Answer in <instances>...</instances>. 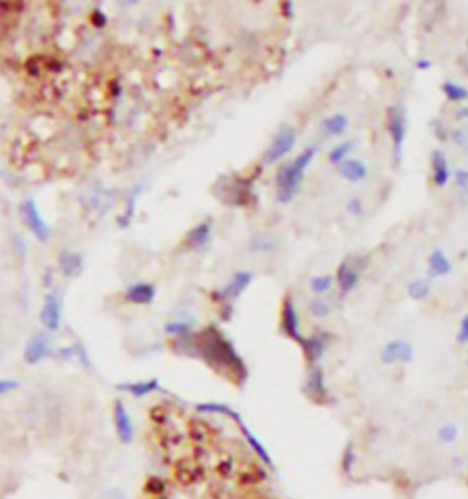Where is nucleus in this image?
<instances>
[{
  "mask_svg": "<svg viewBox=\"0 0 468 499\" xmlns=\"http://www.w3.org/2000/svg\"><path fill=\"white\" fill-rule=\"evenodd\" d=\"M194 358L207 364L214 373L243 386L249 379V368L230 336L218 324H209L194 333Z\"/></svg>",
  "mask_w": 468,
  "mask_h": 499,
  "instance_id": "nucleus-1",
  "label": "nucleus"
},
{
  "mask_svg": "<svg viewBox=\"0 0 468 499\" xmlns=\"http://www.w3.org/2000/svg\"><path fill=\"white\" fill-rule=\"evenodd\" d=\"M315 155H317V146H308L304 152L279 168L276 172V201L279 204L287 205L296 198L304 183L305 170L313 163Z\"/></svg>",
  "mask_w": 468,
  "mask_h": 499,
  "instance_id": "nucleus-2",
  "label": "nucleus"
},
{
  "mask_svg": "<svg viewBox=\"0 0 468 499\" xmlns=\"http://www.w3.org/2000/svg\"><path fill=\"white\" fill-rule=\"evenodd\" d=\"M212 194L229 207H247L255 199L252 180L240 174H227L218 177V182L212 185Z\"/></svg>",
  "mask_w": 468,
  "mask_h": 499,
  "instance_id": "nucleus-3",
  "label": "nucleus"
},
{
  "mask_svg": "<svg viewBox=\"0 0 468 499\" xmlns=\"http://www.w3.org/2000/svg\"><path fill=\"white\" fill-rule=\"evenodd\" d=\"M364 274V260L361 257H348L340 262L335 273V288L340 298L357 291Z\"/></svg>",
  "mask_w": 468,
  "mask_h": 499,
  "instance_id": "nucleus-4",
  "label": "nucleus"
},
{
  "mask_svg": "<svg viewBox=\"0 0 468 499\" xmlns=\"http://www.w3.org/2000/svg\"><path fill=\"white\" fill-rule=\"evenodd\" d=\"M302 392L315 404H327V402L332 401V392H329V386H327L326 371H324L320 364L308 366Z\"/></svg>",
  "mask_w": 468,
  "mask_h": 499,
  "instance_id": "nucleus-5",
  "label": "nucleus"
},
{
  "mask_svg": "<svg viewBox=\"0 0 468 499\" xmlns=\"http://www.w3.org/2000/svg\"><path fill=\"white\" fill-rule=\"evenodd\" d=\"M252 280H255V273H252V271H245V269L236 271L223 288L211 293V298L214 302H218V304L229 305L230 302L238 300L240 296L251 288Z\"/></svg>",
  "mask_w": 468,
  "mask_h": 499,
  "instance_id": "nucleus-6",
  "label": "nucleus"
},
{
  "mask_svg": "<svg viewBox=\"0 0 468 499\" xmlns=\"http://www.w3.org/2000/svg\"><path fill=\"white\" fill-rule=\"evenodd\" d=\"M332 344H333V335L329 331H326V329H320V331L304 335L302 336V341L298 342L308 366L320 364V360H322L324 355L327 353V349H329V346Z\"/></svg>",
  "mask_w": 468,
  "mask_h": 499,
  "instance_id": "nucleus-7",
  "label": "nucleus"
},
{
  "mask_svg": "<svg viewBox=\"0 0 468 499\" xmlns=\"http://www.w3.org/2000/svg\"><path fill=\"white\" fill-rule=\"evenodd\" d=\"M280 331L283 336H287L289 341L298 342L302 341V318L298 313L295 300L291 295H286L280 305Z\"/></svg>",
  "mask_w": 468,
  "mask_h": 499,
  "instance_id": "nucleus-8",
  "label": "nucleus"
},
{
  "mask_svg": "<svg viewBox=\"0 0 468 499\" xmlns=\"http://www.w3.org/2000/svg\"><path fill=\"white\" fill-rule=\"evenodd\" d=\"M386 127H388L390 139H392L393 159L399 161L408 136V119L404 110L399 108V106H392L388 110V117H386Z\"/></svg>",
  "mask_w": 468,
  "mask_h": 499,
  "instance_id": "nucleus-9",
  "label": "nucleus"
},
{
  "mask_svg": "<svg viewBox=\"0 0 468 499\" xmlns=\"http://www.w3.org/2000/svg\"><path fill=\"white\" fill-rule=\"evenodd\" d=\"M296 143V132L293 127L286 124L279 132L274 134V137L271 139L267 151L264 152V165H274L282 161L289 152L293 151V146Z\"/></svg>",
  "mask_w": 468,
  "mask_h": 499,
  "instance_id": "nucleus-10",
  "label": "nucleus"
},
{
  "mask_svg": "<svg viewBox=\"0 0 468 499\" xmlns=\"http://www.w3.org/2000/svg\"><path fill=\"white\" fill-rule=\"evenodd\" d=\"M40 326L48 333H57L62 326V296L59 289L46 293L39 313Z\"/></svg>",
  "mask_w": 468,
  "mask_h": 499,
  "instance_id": "nucleus-11",
  "label": "nucleus"
},
{
  "mask_svg": "<svg viewBox=\"0 0 468 499\" xmlns=\"http://www.w3.org/2000/svg\"><path fill=\"white\" fill-rule=\"evenodd\" d=\"M53 357V341L49 333L46 331H35L28 339L26 346H24L23 358L28 366H37L46 358Z\"/></svg>",
  "mask_w": 468,
  "mask_h": 499,
  "instance_id": "nucleus-12",
  "label": "nucleus"
},
{
  "mask_svg": "<svg viewBox=\"0 0 468 499\" xmlns=\"http://www.w3.org/2000/svg\"><path fill=\"white\" fill-rule=\"evenodd\" d=\"M21 216H23L24 223H26V227L30 229V233L33 236H35L39 242L46 243L49 240V236H52V229H49V225L46 223V220L42 218V214H40L39 207H37L35 199H24L23 204H21Z\"/></svg>",
  "mask_w": 468,
  "mask_h": 499,
  "instance_id": "nucleus-13",
  "label": "nucleus"
},
{
  "mask_svg": "<svg viewBox=\"0 0 468 499\" xmlns=\"http://www.w3.org/2000/svg\"><path fill=\"white\" fill-rule=\"evenodd\" d=\"M112 417H114V426L117 439L121 445H130L136 439V428H134V421L130 417V411L121 399L114 402L112 408Z\"/></svg>",
  "mask_w": 468,
  "mask_h": 499,
  "instance_id": "nucleus-14",
  "label": "nucleus"
},
{
  "mask_svg": "<svg viewBox=\"0 0 468 499\" xmlns=\"http://www.w3.org/2000/svg\"><path fill=\"white\" fill-rule=\"evenodd\" d=\"M414 360V346L411 342L402 341H390L380 349V363L386 366H395V364H408Z\"/></svg>",
  "mask_w": 468,
  "mask_h": 499,
  "instance_id": "nucleus-15",
  "label": "nucleus"
},
{
  "mask_svg": "<svg viewBox=\"0 0 468 499\" xmlns=\"http://www.w3.org/2000/svg\"><path fill=\"white\" fill-rule=\"evenodd\" d=\"M212 238V223L211 220L199 221L196 223L192 229H189V233L183 238V249L185 251H204L209 247Z\"/></svg>",
  "mask_w": 468,
  "mask_h": 499,
  "instance_id": "nucleus-16",
  "label": "nucleus"
},
{
  "mask_svg": "<svg viewBox=\"0 0 468 499\" xmlns=\"http://www.w3.org/2000/svg\"><path fill=\"white\" fill-rule=\"evenodd\" d=\"M158 288L151 282H136L130 283L124 289V300L134 305H151L156 300Z\"/></svg>",
  "mask_w": 468,
  "mask_h": 499,
  "instance_id": "nucleus-17",
  "label": "nucleus"
},
{
  "mask_svg": "<svg viewBox=\"0 0 468 499\" xmlns=\"http://www.w3.org/2000/svg\"><path fill=\"white\" fill-rule=\"evenodd\" d=\"M83 265H84V260L81 252L70 251V249H64V251L59 252L57 269L64 278L68 280L77 278V276L83 273Z\"/></svg>",
  "mask_w": 468,
  "mask_h": 499,
  "instance_id": "nucleus-18",
  "label": "nucleus"
},
{
  "mask_svg": "<svg viewBox=\"0 0 468 499\" xmlns=\"http://www.w3.org/2000/svg\"><path fill=\"white\" fill-rule=\"evenodd\" d=\"M454 269L450 258L446 257L445 251L441 249H433L430 252L428 262H426V276L428 278H443V276H448Z\"/></svg>",
  "mask_w": 468,
  "mask_h": 499,
  "instance_id": "nucleus-19",
  "label": "nucleus"
},
{
  "mask_svg": "<svg viewBox=\"0 0 468 499\" xmlns=\"http://www.w3.org/2000/svg\"><path fill=\"white\" fill-rule=\"evenodd\" d=\"M337 172L349 183H363L368 177V167L361 159L348 158L342 163L337 165Z\"/></svg>",
  "mask_w": 468,
  "mask_h": 499,
  "instance_id": "nucleus-20",
  "label": "nucleus"
},
{
  "mask_svg": "<svg viewBox=\"0 0 468 499\" xmlns=\"http://www.w3.org/2000/svg\"><path fill=\"white\" fill-rule=\"evenodd\" d=\"M240 426V432H242V435L245 438V442L249 445V448H251L252 452H255V455H257V459H260L262 463L265 464V466H269V469H273V457H271L269 450L265 448L264 442L260 441V439L255 435V433L251 432V428H247L245 426V423L243 421H240V423H236Z\"/></svg>",
  "mask_w": 468,
  "mask_h": 499,
  "instance_id": "nucleus-21",
  "label": "nucleus"
},
{
  "mask_svg": "<svg viewBox=\"0 0 468 499\" xmlns=\"http://www.w3.org/2000/svg\"><path fill=\"white\" fill-rule=\"evenodd\" d=\"M432 180L435 187H445L452 180L450 165L443 151L432 152Z\"/></svg>",
  "mask_w": 468,
  "mask_h": 499,
  "instance_id": "nucleus-22",
  "label": "nucleus"
},
{
  "mask_svg": "<svg viewBox=\"0 0 468 499\" xmlns=\"http://www.w3.org/2000/svg\"><path fill=\"white\" fill-rule=\"evenodd\" d=\"M117 389L124 392V394L132 395L134 399H143L148 397L154 392H159L161 386H159L158 379H148V380H137V382H124V384L117 386Z\"/></svg>",
  "mask_w": 468,
  "mask_h": 499,
  "instance_id": "nucleus-23",
  "label": "nucleus"
},
{
  "mask_svg": "<svg viewBox=\"0 0 468 499\" xmlns=\"http://www.w3.org/2000/svg\"><path fill=\"white\" fill-rule=\"evenodd\" d=\"M196 411L198 413H204V416H221V417H229L234 423H240L242 417L234 408H230L226 402H216V401H207V402H199L196 404Z\"/></svg>",
  "mask_w": 468,
  "mask_h": 499,
  "instance_id": "nucleus-24",
  "label": "nucleus"
},
{
  "mask_svg": "<svg viewBox=\"0 0 468 499\" xmlns=\"http://www.w3.org/2000/svg\"><path fill=\"white\" fill-rule=\"evenodd\" d=\"M443 11H445V2L443 0H424L421 4V24L423 28L430 30L441 20Z\"/></svg>",
  "mask_w": 468,
  "mask_h": 499,
  "instance_id": "nucleus-25",
  "label": "nucleus"
},
{
  "mask_svg": "<svg viewBox=\"0 0 468 499\" xmlns=\"http://www.w3.org/2000/svg\"><path fill=\"white\" fill-rule=\"evenodd\" d=\"M432 289H433L432 278H428V276H417V278L408 282L406 295L410 296L414 302H424L430 298Z\"/></svg>",
  "mask_w": 468,
  "mask_h": 499,
  "instance_id": "nucleus-26",
  "label": "nucleus"
},
{
  "mask_svg": "<svg viewBox=\"0 0 468 499\" xmlns=\"http://www.w3.org/2000/svg\"><path fill=\"white\" fill-rule=\"evenodd\" d=\"M194 318H176V320L165 324L163 331L165 335L172 336V339H185V336L194 335Z\"/></svg>",
  "mask_w": 468,
  "mask_h": 499,
  "instance_id": "nucleus-27",
  "label": "nucleus"
},
{
  "mask_svg": "<svg viewBox=\"0 0 468 499\" xmlns=\"http://www.w3.org/2000/svg\"><path fill=\"white\" fill-rule=\"evenodd\" d=\"M141 185H136L134 189H130V192L124 198V209L121 212V216L117 218V225L121 229H127V227L132 223L134 216H136V207H137V199H139V194H141Z\"/></svg>",
  "mask_w": 468,
  "mask_h": 499,
  "instance_id": "nucleus-28",
  "label": "nucleus"
},
{
  "mask_svg": "<svg viewBox=\"0 0 468 499\" xmlns=\"http://www.w3.org/2000/svg\"><path fill=\"white\" fill-rule=\"evenodd\" d=\"M333 313V302L329 296H313L308 302V315L313 320H326Z\"/></svg>",
  "mask_w": 468,
  "mask_h": 499,
  "instance_id": "nucleus-29",
  "label": "nucleus"
},
{
  "mask_svg": "<svg viewBox=\"0 0 468 499\" xmlns=\"http://www.w3.org/2000/svg\"><path fill=\"white\" fill-rule=\"evenodd\" d=\"M348 115L339 112V114H333L329 115V117H326V119L322 121V124H320V129H322V132L326 134L327 137H339L348 130Z\"/></svg>",
  "mask_w": 468,
  "mask_h": 499,
  "instance_id": "nucleus-30",
  "label": "nucleus"
},
{
  "mask_svg": "<svg viewBox=\"0 0 468 499\" xmlns=\"http://www.w3.org/2000/svg\"><path fill=\"white\" fill-rule=\"evenodd\" d=\"M310 291L313 296H329V293L335 289V276L332 274H317L310 280Z\"/></svg>",
  "mask_w": 468,
  "mask_h": 499,
  "instance_id": "nucleus-31",
  "label": "nucleus"
},
{
  "mask_svg": "<svg viewBox=\"0 0 468 499\" xmlns=\"http://www.w3.org/2000/svg\"><path fill=\"white\" fill-rule=\"evenodd\" d=\"M443 95L450 102H467L468 101V88L463 84L454 83V81H445L441 86Z\"/></svg>",
  "mask_w": 468,
  "mask_h": 499,
  "instance_id": "nucleus-32",
  "label": "nucleus"
},
{
  "mask_svg": "<svg viewBox=\"0 0 468 499\" xmlns=\"http://www.w3.org/2000/svg\"><path fill=\"white\" fill-rule=\"evenodd\" d=\"M276 247H279V242L271 235H257L252 236L251 242H249V249H251L252 252H258V254L273 252Z\"/></svg>",
  "mask_w": 468,
  "mask_h": 499,
  "instance_id": "nucleus-33",
  "label": "nucleus"
},
{
  "mask_svg": "<svg viewBox=\"0 0 468 499\" xmlns=\"http://www.w3.org/2000/svg\"><path fill=\"white\" fill-rule=\"evenodd\" d=\"M353 148H355V141L337 143V145L333 146L332 151H329V154H327V159H329V163H333V165L342 163L344 159L349 158V154L353 152Z\"/></svg>",
  "mask_w": 468,
  "mask_h": 499,
  "instance_id": "nucleus-34",
  "label": "nucleus"
},
{
  "mask_svg": "<svg viewBox=\"0 0 468 499\" xmlns=\"http://www.w3.org/2000/svg\"><path fill=\"white\" fill-rule=\"evenodd\" d=\"M357 463V450H355L353 441H349L344 447V452H342V459H340V469L346 476L353 472V466Z\"/></svg>",
  "mask_w": 468,
  "mask_h": 499,
  "instance_id": "nucleus-35",
  "label": "nucleus"
},
{
  "mask_svg": "<svg viewBox=\"0 0 468 499\" xmlns=\"http://www.w3.org/2000/svg\"><path fill=\"white\" fill-rule=\"evenodd\" d=\"M460 438V428L452 423L443 424L441 428L438 430V441L441 442L443 447H448V445H454Z\"/></svg>",
  "mask_w": 468,
  "mask_h": 499,
  "instance_id": "nucleus-36",
  "label": "nucleus"
},
{
  "mask_svg": "<svg viewBox=\"0 0 468 499\" xmlns=\"http://www.w3.org/2000/svg\"><path fill=\"white\" fill-rule=\"evenodd\" d=\"M74 348H76V360L84 368V370H92V357H90L88 349L81 341L74 342Z\"/></svg>",
  "mask_w": 468,
  "mask_h": 499,
  "instance_id": "nucleus-37",
  "label": "nucleus"
},
{
  "mask_svg": "<svg viewBox=\"0 0 468 499\" xmlns=\"http://www.w3.org/2000/svg\"><path fill=\"white\" fill-rule=\"evenodd\" d=\"M90 23H92L93 28H98V30H105V28L108 26V15H106L101 8H93L92 13H90Z\"/></svg>",
  "mask_w": 468,
  "mask_h": 499,
  "instance_id": "nucleus-38",
  "label": "nucleus"
},
{
  "mask_svg": "<svg viewBox=\"0 0 468 499\" xmlns=\"http://www.w3.org/2000/svg\"><path fill=\"white\" fill-rule=\"evenodd\" d=\"M17 389H21V382L17 379H9V377H2L0 379V397L13 394Z\"/></svg>",
  "mask_w": 468,
  "mask_h": 499,
  "instance_id": "nucleus-39",
  "label": "nucleus"
},
{
  "mask_svg": "<svg viewBox=\"0 0 468 499\" xmlns=\"http://www.w3.org/2000/svg\"><path fill=\"white\" fill-rule=\"evenodd\" d=\"M450 137H452V141L460 146L461 151L468 152V130L454 129V130H450Z\"/></svg>",
  "mask_w": 468,
  "mask_h": 499,
  "instance_id": "nucleus-40",
  "label": "nucleus"
},
{
  "mask_svg": "<svg viewBox=\"0 0 468 499\" xmlns=\"http://www.w3.org/2000/svg\"><path fill=\"white\" fill-rule=\"evenodd\" d=\"M454 183L455 187L461 190V192H464V194H468V170L467 168H457V170H454Z\"/></svg>",
  "mask_w": 468,
  "mask_h": 499,
  "instance_id": "nucleus-41",
  "label": "nucleus"
},
{
  "mask_svg": "<svg viewBox=\"0 0 468 499\" xmlns=\"http://www.w3.org/2000/svg\"><path fill=\"white\" fill-rule=\"evenodd\" d=\"M165 488H167V485H165V481L161 479V477H151L145 485V491L148 492V494H154V495L163 494Z\"/></svg>",
  "mask_w": 468,
  "mask_h": 499,
  "instance_id": "nucleus-42",
  "label": "nucleus"
},
{
  "mask_svg": "<svg viewBox=\"0 0 468 499\" xmlns=\"http://www.w3.org/2000/svg\"><path fill=\"white\" fill-rule=\"evenodd\" d=\"M455 341L460 346H468V313L460 320V327H457V335Z\"/></svg>",
  "mask_w": 468,
  "mask_h": 499,
  "instance_id": "nucleus-43",
  "label": "nucleus"
},
{
  "mask_svg": "<svg viewBox=\"0 0 468 499\" xmlns=\"http://www.w3.org/2000/svg\"><path fill=\"white\" fill-rule=\"evenodd\" d=\"M55 355H57V358H61V360H66V363H70V360H76V348H74V344L71 346H62V348H59L57 351H55Z\"/></svg>",
  "mask_w": 468,
  "mask_h": 499,
  "instance_id": "nucleus-44",
  "label": "nucleus"
},
{
  "mask_svg": "<svg viewBox=\"0 0 468 499\" xmlns=\"http://www.w3.org/2000/svg\"><path fill=\"white\" fill-rule=\"evenodd\" d=\"M11 243H13L15 254H17L18 258H24V257H26V242H24L23 236H21V235H13V240H11Z\"/></svg>",
  "mask_w": 468,
  "mask_h": 499,
  "instance_id": "nucleus-45",
  "label": "nucleus"
},
{
  "mask_svg": "<svg viewBox=\"0 0 468 499\" xmlns=\"http://www.w3.org/2000/svg\"><path fill=\"white\" fill-rule=\"evenodd\" d=\"M364 211V205L361 201V198H351L348 201V212L351 216H361Z\"/></svg>",
  "mask_w": 468,
  "mask_h": 499,
  "instance_id": "nucleus-46",
  "label": "nucleus"
},
{
  "mask_svg": "<svg viewBox=\"0 0 468 499\" xmlns=\"http://www.w3.org/2000/svg\"><path fill=\"white\" fill-rule=\"evenodd\" d=\"M98 499H127V494H124L121 488L114 486V488H106V491L103 492Z\"/></svg>",
  "mask_w": 468,
  "mask_h": 499,
  "instance_id": "nucleus-47",
  "label": "nucleus"
},
{
  "mask_svg": "<svg viewBox=\"0 0 468 499\" xmlns=\"http://www.w3.org/2000/svg\"><path fill=\"white\" fill-rule=\"evenodd\" d=\"M457 64H460V68L463 70V74H467L468 76V39H467V42H464V48H463V52H461Z\"/></svg>",
  "mask_w": 468,
  "mask_h": 499,
  "instance_id": "nucleus-48",
  "label": "nucleus"
},
{
  "mask_svg": "<svg viewBox=\"0 0 468 499\" xmlns=\"http://www.w3.org/2000/svg\"><path fill=\"white\" fill-rule=\"evenodd\" d=\"M432 68V62L426 61V59H421V61H417V70H430Z\"/></svg>",
  "mask_w": 468,
  "mask_h": 499,
  "instance_id": "nucleus-49",
  "label": "nucleus"
},
{
  "mask_svg": "<svg viewBox=\"0 0 468 499\" xmlns=\"http://www.w3.org/2000/svg\"><path fill=\"white\" fill-rule=\"evenodd\" d=\"M457 117H460V119L468 121V106H463V108H460V110H457Z\"/></svg>",
  "mask_w": 468,
  "mask_h": 499,
  "instance_id": "nucleus-50",
  "label": "nucleus"
},
{
  "mask_svg": "<svg viewBox=\"0 0 468 499\" xmlns=\"http://www.w3.org/2000/svg\"><path fill=\"white\" fill-rule=\"evenodd\" d=\"M121 6H136L139 4V0H117Z\"/></svg>",
  "mask_w": 468,
  "mask_h": 499,
  "instance_id": "nucleus-51",
  "label": "nucleus"
},
{
  "mask_svg": "<svg viewBox=\"0 0 468 499\" xmlns=\"http://www.w3.org/2000/svg\"><path fill=\"white\" fill-rule=\"evenodd\" d=\"M154 499H165V498H156V495H154Z\"/></svg>",
  "mask_w": 468,
  "mask_h": 499,
  "instance_id": "nucleus-52",
  "label": "nucleus"
},
{
  "mask_svg": "<svg viewBox=\"0 0 468 499\" xmlns=\"http://www.w3.org/2000/svg\"><path fill=\"white\" fill-rule=\"evenodd\" d=\"M467 366H468V358H467Z\"/></svg>",
  "mask_w": 468,
  "mask_h": 499,
  "instance_id": "nucleus-53",
  "label": "nucleus"
},
{
  "mask_svg": "<svg viewBox=\"0 0 468 499\" xmlns=\"http://www.w3.org/2000/svg\"><path fill=\"white\" fill-rule=\"evenodd\" d=\"M467 483H468V479H467Z\"/></svg>",
  "mask_w": 468,
  "mask_h": 499,
  "instance_id": "nucleus-54",
  "label": "nucleus"
}]
</instances>
